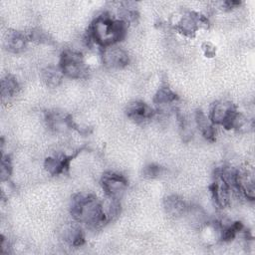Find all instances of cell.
Returning a JSON list of instances; mask_svg holds the SVG:
<instances>
[{
	"label": "cell",
	"instance_id": "15",
	"mask_svg": "<svg viewBox=\"0 0 255 255\" xmlns=\"http://www.w3.org/2000/svg\"><path fill=\"white\" fill-rule=\"evenodd\" d=\"M63 73L60 69V67H55V66H49L46 67L42 71V79L44 83L51 88H55L59 86L62 82L63 78Z\"/></svg>",
	"mask_w": 255,
	"mask_h": 255
},
{
	"label": "cell",
	"instance_id": "14",
	"mask_svg": "<svg viewBox=\"0 0 255 255\" xmlns=\"http://www.w3.org/2000/svg\"><path fill=\"white\" fill-rule=\"evenodd\" d=\"M27 37L20 32H10L6 40V47L10 52L19 53L23 51L27 44Z\"/></svg>",
	"mask_w": 255,
	"mask_h": 255
},
{
	"label": "cell",
	"instance_id": "1",
	"mask_svg": "<svg viewBox=\"0 0 255 255\" xmlns=\"http://www.w3.org/2000/svg\"><path fill=\"white\" fill-rule=\"evenodd\" d=\"M71 214L76 221L85 224L90 229H98L109 222L103 203L91 193L74 195L71 202Z\"/></svg>",
	"mask_w": 255,
	"mask_h": 255
},
{
	"label": "cell",
	"instance_id": "10",
	"mask_svg": "<svg viewBox=\"0 0 255 255\" xmlns=\"http://www.w3.org/2000/svg\"><path fill=\"white\" fill-rule=\"evenodd\" d=\"M73 158L72 155L67 156L65 154L60 156H53L47 157L45 160V168L48 170L49 173L52 175L63 173L69 167V163Z\"/></svg>",
	"mask_w": 255,
	"mask_h": 255
},
{
	"label": "cell",
	"instance_id": "20",
	"mask_svg": "<svg viewBox=\"0 0 255 255\" xmlns=\"http://www.w3.org/2000/svg\"><path fill=\"white\" fill-rule=\"evenodd\" d=\"M143 173H144V176H147V177H156L160 174V167L157 165L150 164L144 168Z\"/></svg>",
	"mask_w": 255,
	"mask_h": 255
},
{
	"label": "cell",
	"instance_id": "7",
	"mask_svg": "<svg viewBox=\"0 0 255 255\" xmlns=\"http://www.w3.org/2000/svg\"><path fill=\"white\" fill-rule=\"evenodd\" d=\"M207 24H208V21L203 16L193 12H188L182 16V18L180 19V21L176 26V29L180 33L191 37L196 33V31L199 29L201 25H207Z\"/></svg>",
	"mask_w": 255,
	"mask_h": 255
},
{
	"label": "cell",
	"instance_id": "21",
	"mask_svg": "<svg viewBox=\"0 0 255 255\" xmlns=\"http://www.w3.org/2000/svg\"><path fill=\"white\" fill-rule=\"evenodd\" d=\"M238 5H240V2H238V1H226L225 3H224V6L227 8V9H233L234 7H236V6H238Z\"/></svg>",
	"mask_w": 255,
	"mask_h": 255
},
{
	"label": "cell",
	"instance_id": "2",
	"mask_svg": "<svg viewBox=\"0 0 255 255\" xmlns=\"http://www.w3.org/2000/svg\"><path fill=\"white\" fill-rule=\"evenodd\" d=\"M127 24L121 19L116 20L108 14L98 16L92 23L90 35L94 42L102 48L116 45L126 35Z\"/></svg>",
	"mask_w": 255,
	"mask_h": 255
},
{
	"label": "cell",
	"instance_id": "3",
	"mask_svg": "<svg viewBox=\"0 0 255 255\" xmlns=\"http://www.w3.org/2000/svg\"><path fill=\"white\" fill-rule=\"evenodd\" d=\"M59 67L64 76L72 79H80L85 77L87 74L83 55L77 51H64L61 55Z\"/></svg>",
	"mask_w": 255,
	"mask_h": 255
},
{
	"label": "cell",
	"instance_id": "9",
	"mask_svg": "<svg viewBox=\"0 0 255 255\" xmlns=\"http://www.w3.org/2000/svg\"><path fill=\"white\" fill-rule=\"evenodd\" d=\"M126 113L129 119L136 123H142L150 120L154 115V111L148 105L140 101L129 103L126 109Z\"/></svg>",
	"mask_w": 255,
	"mask_h": 255
},
{
	"label": "cell",
	"instance_id": "18",
	"mask_svg": "<svg viewBox=\"0 0 255 255\" xmlns=\"http://www.w3.org/2000/svg\"><path fill=\"white\" fill-rule=\"evenodd\" d=\"M65 238L73 246H81L85 242L82 230L76 226H72L67 230Z\"/></svg>",
	"mask_w": 255,
	"mask_h": 255
},
{
	"label": "cell",
	"instance_id": "6",
	"mask_svg": "<svg viewBox=\"0 0 255 255\" xmlns=\"http://www.w3.org/2000/svg\"><path fill=\"white\" fill-rule=\"evenodd\" d=\"M103 63L108 68H124L128 62L129 58L128 53L122 48L114 46H110L108 48H104L103 51Z\"/></svg>",
	"mask_w": 255,
	"mask_h": 255
},
{
	"label": "cell",
	"instance_id": "19",
	"mask_svg": "<svg viewBox=\"0 0 255 255\" xmlns=\"http://www.w3.org/2000/svg\"><path fill=\"white\" fill-rule=\"evenodd\" d=\"M11 162L10 159L8 157V155H2V159H1V179L5 180L8 179V177L11 174Z\"/></svg>",
	"mask_w": 255,
	"mask_h": 255
},
{
	"label": "cell",
	"instance_id": "5",
	"mask_svg": "<svg viewBox=\"0 0 255 255\" xmlns=\"http://www.w3.org/2000/svg\"><path fill=\"white\" fill-rule=\"evenodd\" d=\"M102 187L109 198L120 200L128 187V180L119 173L107 172L102 177Z\"/></svg>",
	"mask_w": 255,
	"mask_h": 255
},
{
	"label": "cell",
	"instance_id": "8",
	"mask_svg": "<svg viewBox=\"0 0 255 255\" xmlns=\"http://www.w3.org/2000/svg\"><path fill=\"white\" fill-rule=\"evenodd\" d=\"M210 189H211L212 197L219 207H225L228 205L230 200L231 189L226 183V181L222 178L219 172L216 173L215 180L211 184Z\"/></svg>",
	"mask_w": 255,
	"mask_h": 255
},
{
	"label": "cell",
	"instance_id": "16",
	"mask_svg": "<svg viewBox=\"0 0 255 255\" xmlns=\"http://www.w3.org/2000/svg\"><path fill=\"white\" fill-rule=\"evenodd\" d=\"M176 100H177L176 94H174L169 88L162 87V88H159V90L156 92L153 98V103L157 106H165V105H170Z\"/></svg>",
	"mask_w": 255,
	"mask_h": 255
},
{
	"label": "cell",
	"instance_id": "17",
	"mask_svg": "<svg viewBox=\"0 0 255 255\" xmlns=\"http://www.w3.org/2000/svg\"><path fill=\"white\" fill-rule=\"evenodd\" d=\"M19 85L16 79L10 75L6 76L1 81V95L3 98H10L17 94Z\"/></svg>",
	"mask_w": 255,
	"mask_h": 255
},
{
	"label": "cell",
	"instance_id": "11",
	"mask_svg": "<svg viewBox=\"0 0 255 255\" xmlns=\"http://www.w3.org/2000/svg\"><path fill=\"white\" fill-rule=\"evenodd\" d=\"M47 122L49 127L56 131H63L66 128L73 127V121L69 116H64L57 112L49 113L47 116Z\"/></svg>",
	"mask_w": 255,
	"mask_h": 255
},
{
	"label": "cell",
	"instance_id": "13",
	"mask_svg": "<svg viewBox=\"0 0 255 255\" xmlns=\"http://www.w3.org/2000/svg\"><path fill=\"white\" fill-rule=\"evenodd\" d=\"M164 208L166 212L172 216L183 215L187 210L183 199L176 195H170L164 199Z\"/></svg>",
	"mask_w": 255,
	"mask_h": 255
},
{
	"label": "cell",
	"instance_id": "4",
	"mask_svg": "<svg viewBox=\"0 0 255 255\" xmlns=\"http://www.w3.org/2000/svg\"><path fill=\"white\" fill-rule=\"evenodd\" d=\"M236 114V108L232 103L220 101L212 105L208 118L212 124L221 125L225 128H231Z\"/></svg>",
	"mask_w": 255,
	"mask_h": 255
},
{
	"label": "cell",
	"instance_id": "12",
	"mask_svg": "<svg viewBox=\"0 0 255 255\" xmlns=\"http://www.w3.org/2000/svg\"><path fill=\"white\" fill-rule=\"evenodd\" d=\"M195 121L202 135L206 139L213 141L215 138V130L213 128V124L211 123L209 118L206 117L201 111H198L196 112V115H195Z\"/></svg>",
	"mask_w": 255,
	"mask_h": 255
}]
</instances>
